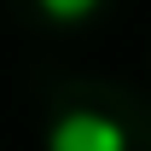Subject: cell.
<instances>
[{"label": "cell", "instance_id": "6da1fadb", "mask_svg": "<svg viewBox=\"0 0 151 151\" xmlns=\"http://www.w3.org/2000/svg\"><path fill=\"white\" fill-rule=\"evenodd\" d=\"M47 151H128V128L99 111H64L47 128Z\"/></svg>", "mask_w": 151, "mask_h": 151}, {"label": "cell", "instance_id": "7a4b0ae2", "mask_svg": "<svg viewBox=\"0 0 151 151\" xmlns=\"http://www.w3.org/2000/svg\"><path fill=\"white\" fill-rule=\"evenodd\" d=\"M47 6V18H58V23H81L87 12H99V0H41Z\"/></svg>", "mask_w": 151, "mask_h": 151}]
</instances>
